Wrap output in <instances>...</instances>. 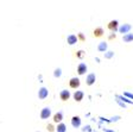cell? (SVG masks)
Instances as JSON below:
<instances>
[{
  "instance_id": "6da1fadb",
  "label": "cell",
  "mask_w": 133,
  "mask_h": 132,
  "mask_svg": "<svg viewBox=\"0 0 133 132\" xmlns=\"http://www.w3.org/2000/svg\"><path fill=\"white\" fill-rule=\"evenodd\" d=\"M51 108L50 107H43L41 111V114H39V117H41L42 120H45V119H49L50 117H51Z\"/></svg>"
},
{
  "instance_id": "7a4b0ae2",
  "label": "cell",
  "mask_w": 133,
  "mask_h": 132,
  "mask_svg": "<svg viewBox=\"0 0 133 132\" xmlns=\"http://www.w3.org/2000/svg\"><path fill=\"white\" fill-rule=\"evenodd\" d=\"M80 86H81V80L78 79V77L74 76L69 80V87L71 88V89H77Z\"/></svg>"
},
{
  "instance_id": "3957f363",
  "label": "cell",
  "mask_w": 133,
  "mask_h": 132,
  "mask_svg": "<svg viewBox=\"0 0 133 132\" xmlns=\"http://www.w3.org/2000/svg\"><path fill=\"white\" fill-rule=\"evenodd\" d=\"M107 28H108V30H109V31H112V32H113V33H115L116 31L119 30V22H118V20H116V19L111 20V22L108 23Z\"/></svg>"
},
{
  "instance_id": "277c9868",
  "label": "cell",
  "mask_w": 133,
  "mask_h": 132,
  "mask_svg": "<svg viewBox=\"0 0 133 132\" xmlns=\"http://www.w3.org/2000/svg\"><path fill=\"white\" fill-rule=\"evenodd\" d=\"M49 96V89L46 87H41L38 91V98L41 100H44Z\"/></svg>"
},
{
  "instance_id": "5b68a950",
  "label": "cell",
  "mask_w": 133,
  "mask_h": 132,
  "mask_svg": "<svg viewBox=\"0 0 133 132\" xmlns=\"http://www.w3.org/2000/svg\"><path fill=\"white\" fill-rule=\"evenodd\" d=\"M70 96H71V93H70V91H68V89H62V91L59 92V99H61L62 101H68V100L70 99Z\"/></svg>"
},
{
  "instance_id": "8992f818",
  "label": "cell",
  "mask_w": 133,
  "mask_h": 132,
  "mask_svg": "<svg viewBox=\"0 0 133 132\" xmlns=\"http://www.w3.org/2000/svg\"><path fill=\"white\" fill-rule=\"evenodd\" d=\"M131 30H132V25L126 23V24H122L121 26H119V30L118 31H119L120 33H122V36H124V35H126V33H130Z\"/></svg>"
},
{
  "instance_id": "52a82bcc",
  "label": "cell",
  "mask_w": 133,
  "mask_h": 132,
  "mask_svg": "<svg viewBox=\"0 0 133 132\" xmlns=\"http://www.w3.org/2000/svg\"><path fill=\"white\" fill-rule=\"evenodd\" d=\"M95 81H96V75H95L94 73H90V74L87 75V77H86V85L87 86H93L95 83Z\"/></svg>"
},
{
  "instance_id": "ba28073f",
  "label": "cell",
  "mask_w": 133,
  "mask_h": 132,
  "mask_svg": "<svg viewBox=\"0 0 133 132\" xmlns=\"http://www.w3.org/2000/svg\"><path fill=\"white\" fill-rule=\"evenodd\" d=\"M81 124H82V119H81V117L74 116L71 118V126L72 127H75V129H78V127L81 126Z\"/></svg>"
},
{
  "instance_id": "9c48e42d",
  "label": "cell",
  "mask_w": 133,
  "mask_h": 132,
  "mask_svg": "<svg viewBox=\"0 0 133 132\" xmlns=\"http://www.w3.org/2000/svg\"><path fill=\"white\" fill-rule=\"evenodd\" d=\"M64 119V114L62 111H58L57 113H55L52 117V120L54 123H56V124H59V123H62V120Z\"/></svg>"
},
{
  "instance_id": "30bf717a",
  "label": "cell",
  "mask_w": 133,
  "mask_h": 132,
  "mask_svg": "<svg viewBox=\"0 0 133 132\" xmlns=\"http://www.w3.org/2000/svg\"><path fill=\"white\" fill-rule=\"evenodd\" d=\"M87 70H88V67H87L86 63H83V62H81L80 64L77 66V74L80 75H84L87 73Z\"/></svg>"
},
{
  "instance_id": "8fae6325",
  "label": "cell",
  "mask_w": 133,
  "mask_h": 132,
  "mask_svg": "<svg viewBox=\"0 0 133 132\" xmlns=\"http://www.w3.org/2000/svg\"><path fill=\"white\" fill-rule=\"evenodd\" d=\"M72 96H74V100L76 102H80L83 100V98H84V93H83L82 91H75V93L72 94Z\"/></svg>"
},
{
  "instance_id": "7c38bea8",
  "label": "cell",
  "mask_w": 133,
  "mask_h": 132,
  "mask_svg": "<svg viewBox=\"0 0 133 132\" xmlns=\"http://www.w3.org/2000/svg\"><path fill=\"white\" fill-rule=\"evenodd\" d=\"M77 36L76 35H74V33H71V35H69V36L66 37V43L69 44V45H74V44L77 43Z\"/></svg>"
},
{
  "instance_id": "4fadbf2b",
  "label": "cell",
  "mask_w": 133,
  "mask_h": 132,
  "mask_svg": "<svg viewBox=\"0 0 133 132\" xmlns=\"http://www.w3.org/2000/svg\"><path fill=\"white\" fill-rule=\"evenodd\" d=\"M107 49H108V44L106 43V42H100V43L97 44V51L105 54V52L107 51Z\"/></svg>"
},
{
  "instance_id": "5bb4252c",
  "label": "cell",
  "mask_w": 133,
  "mask_h": 132,
  "mask_svg": "<svg viewBox=\"0 0 133 132\" xmlns=\"http://www.w3.org/2000/svg\"><path fill=\"white\" fill-rule=\"evenodd\" d=\"M103 33H105V31H103L102 28H96L94 30V32H93V35H94V37H102L103 36Z\"/></svg>"
},
{
  "instance_id": "9a60e30c",
  "label": "cell",
  "mask_w": 133,
  "mask_h": 132,
  "mask_svg": "<svg viewBox=\"0 0 133 132\" xmlns=\"http://www.w3.org/2000/svg\"><path fill=\"white\" fill-rule=\"evenodd\" d=\"M122 41L125 42V43H130V42H133V33H126V35H124L122 36Z\"/></svg>"
},
{
  "instance_id": "2e32d148",
  "label": "cell",
  "mask_w": 133,
  "mask_h": 132,
  "mask_svg": "<svg viewBox=\"0 0 133 132\" xmlns=\"http://www.w3.org/2000/svg\"><path fill=\"white\" fill-rule=\"evenodd\" d=\"M56 131L57 132H66V125L64 124L63 121L57 124V127H56Z\"/></svg>"
},
{
  "instance_id": "e0dca14e",
  "label": "cell",
  "mask_w": 133,
  "mask_h": 132,
  "mask_svg": "<svg viewBox=\"0 0 133 132\" xmlns=\"http://www.w3.org/2000/svg\"><path fill=\"white\" fill-rule=\"evenodd\" d=\"M115 98H116V99H119V100H121L124 104H133L132 100L127 99V98H125L124 95H115Z\"/></svg>"
},
{
  "instance_id": "ac0fdd59",
  "label": "cell",
  "mask_w": 133,
  "mask_h": 132,
  "mask_svg": "<svg viewBox=\"0 0 133 132\" xmlns=\"http://www.w3.org/2000/svg\"><path fill=\"white\" fill-rule=\"evenodd\" d=\"M105 55V58L106 60H111L112 57H114V51H111V50H107V51L103 54Z\"/></svg>"
},
{
  "instance_id": "d6986e66",
  "label": "cell",
  "mask_w": 133,
  "mask_h": 132,
  "mask_svg": "<svg viewBox=\"0 0 133 132\" xmlns=\"http://www.w3.org/2000/svg\"><path fill=\"white\" fill-rule=\"evenodd\" d=\"M122 95H124L125 98H127V99H130L133 101V93H131V92H128V91H125Z\"/></svg>"
},
{
  "instance_id": "ffe728a7",
  "label": "cell",
  "mask_w": 133,
  "mask_h": 132,
  "mask_svg": "<svg viewBox=\"0 0 133 132\" xmlns=\"http://www.w3.org/2000/svg\"><path fill=\"white\" fill-rule=\"evenodd\" d=\"M62 75V69L61 68H56L55 70H54V76L55 77H61Z\"/></svg>"
},
{
  "instance_id": "44dd1931",
  "label": "cell",
  "mask_w": 133,
  "mask_h": 132,
  "mask_svg": "<svg viewBox=\"0 0 133 132\" xmlns=\"http://www.w3.org/2000/svg\"><path fill=\"white\" fill-rule=\"evenodd\" d=\"M77 39L78 41H81V42H84L86 41V37H84V35H83L82 32H78L77 33Z\"/></svg>"
},
{
  "instance_id": "7402d4cb",
  "label": "cell",
  "mask_w": 133,
  "mask_h": 132,
  "mask_svg": "<svg viewBox=\"0 0 133 132\" xmlns=\"http://www.w3.org/2000/svg\"><path fill=\"white\" fill-rule=\"evenodd\" d=\"M115 101H116V104L119 105L120 107H122V108H124V110H125V108H126V104H124V102H122L121 100H119V99H116V98H115Z\"/></svg>"
},
{
  "instance_id": "603a6c76",
  "label": "cell",
  "mask_w": 133,
  "mask_h": 132,
  "mask_svg": "<svg viewBox=\"0 0 133 132\" xmlns=\"http://www.w3.org/2000/svg\"><path fill=\"white\" fill-rule=\"evenodd\" d=\"M46 129H48V131H49V132H54V131H56V127L54 126L52 124H48Z\"/></svg>"
},
{
  "instance_id": "cb8c5ba5",
  "label": "cell",
  "mask_w": 133,
  "mask_h": 132,
  "mask_svg": "<svg viewBox=\"0 0 133 132\" xmlns=\"http://www.w3.org/2000/svg\"><path fill=\"white\" fill-rule=\"evenodd\" d=\"M83 56H84V51H83V50H78V51L76 52V57L77 58H82Z\"/></svg>"
},
{
  "instance_id": "d4e9b609",
  "label": "cell",
  "mask_w": 133,
  "mask_h": 132,
  "mask_svg": "<svg viewBox=\"0 0 133 132\" xmlns=\"http://www.w3.org/2000/svg\"><path fill=\"white\" fill-rule=\"evenodd\" d=\"M119 119H120V116H115V117H113V118L109 119V123H113V121H118Z\"/></svg>"
},
{
  "instance_id": "484cf974",
  "label": "cell",
  "mask_w": 133,
  "mask_h": 132,
  "mask_svg": "<svg viewBox=\"0 0 133 132\" xmlns=\"http://www.w3.org/2000/svg\"><path fill=\"white\" fill-rule=\"evenodd\" d=\"M82 131L83 132H86V131H90V126H89V125H87V126H84L82 129Z\"/></svg>"
},
{
  "instance_id": "4316f807",
  "label": "cell",
  "mask_w": 133,
  "mask_h": 132,
  "mask_svg": "<svg viewBox=\"0 0 133 132\" xmlns=\"http://www.w3.org/2000/svg\"><path fill=\"white\" fill-rule=\"evenodd\" d=\"M115 37H116V35H115V33H112L111 36H109V39H113V38H115Z\"/></svg>"
},
{
  "instance_id": "83f0119b",
  "label": "cell",
  "mask_w": 133,
  "mask_h": 132,
  "mask_svg": "<svg viewBox=\"0 0 133 132\" xmlns=\"http://www.w3.org/2000/svg\"><path fill=\"white\" fill-rule=\"evenodd\" d=\"M103 130H105V132H115L113 130H108V129H103Z\"/></svg>"
},
{
  "instance_id": "f1b7e54d",
  "label": "cell",
  "mask_w": 133,
  "mask_h": 132,
  "mask_svg": "<svg viewBox=\"0 0 133 132\" xmlns=\"http://www.w3.org/2000/svg\"><path fill=\"white\" fill-rule=\"evenodd\" d=\"M95 61H96L97 63H100V58H99V57H96V58H95Z\"/></svg>"
}]
</instances>
